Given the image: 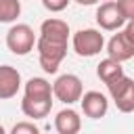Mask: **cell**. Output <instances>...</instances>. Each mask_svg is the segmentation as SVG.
<instances>
[{
	"label": "cell",
	"mask_w": 134,
	"mask_h": 134,
	"mask_svg": "<svg viewBox=\"0 0 134 134\" xmlns=\"http://www.w3.org/2000/svg\"><path fill=\"white\" fill-rule=\"evenodd\" d=\"M80 103H82L84 115L90 117V119H100V117H105L107 111H109V100H107V96H105L103 92H98V90H88V92H84L82 98H80Z\"/></svg>",
	"instance_id": "ba28073f"
},
{
	"label": "cell",
	"mask_w": 134,
	"mask_h": 134,
	"mask_svg": "<svg viewBox=\"0 0 134 134\" xmlns=\"http://www.w3.org/2000/svg\"><path fill=\"white\" fill-rule=\"evenodd\" d=\"M115 4L126 21H134V0H115Z\"/></svg>",
	"instance_id": "e0dca14e"
},
{
	"label": "cell",
	"mask_w": 134,
	"mask_h": 134,
	"mask_svg": "<svg viewBox=\"0 0 134 134\" xmlns=\"http://www.w3.org/2000/svg\"><path fill=\"white\" fill-rule=\"evenodd\" d=\"M84 94V86H82V80L75 75V73H63L54 80L52 84V96L65 105H73L82 98Z\"/></svg>",
	"instance_id": "3957f363"
},
{
	"label": "cell",
	"mask_w": 134,
	"mask_h": 134,
	"mask_svg": "<svg viewBox=\"0 0 134 134\" xmlns=\"http://www.w3.org/2000/svg\"><path fill=\"white\" fill-rule=\"evenodd\" d=\"M21 15V0H0V23H13Z\"/></svg>",
	"instance_id": "9a60e30c"
},
{
	"label": "cell",
	"mask_w": 134,
	"mask_h": 134,
	"mask_svg": "<svg viewBox=\"0 0 134 134\" xmlns=\"http://www.w3.org/2000/svg\"><path fill=\"white\" fill-rule=\"evenodd\" d=\"M54 130L59 134H77L82 130V117L77 111H73L71 107L61 109L54 117Z\"/></svg>",
	"instance_id": "30bf717a"
},
{
	"label": "cell",
	"mask_w": 134,
	"mask_h": 134,
	"mask_svg": "<svg viewBox=\"0 0 134 134\" xmlns=\"http://www.w3.org/2000/svg\"><path fill=\"white\" fill-rule=\"evenodd\" d=\"M36 48H38L40 67L46 73H57L59 71V65L63 63V59L67 54V42H54V40H46V38H40L38 36Z\"/></svg>",
	"instance_id": "6da1fadb"
},
{
	"label": "cell",
	"mask_w": 134,
	"mask_h": 134,
	"mask_svg": "<svg viewBox=\"0 0 134 134\" xmlns=\"http://www.w3.org/2000/svg\"><path fill=\"white\" fill-rule=\"evenodd\" d=\"M21 88V73L10 65H0V100L17 96Z\"/></svg>",
	"instance_id": "9c48e42d"
},
{
	"label": "cell",
	"mask_w": 134,
	"mask_h": 134,
	"mask_svg": "<svg viewBox=\"0 0 134 134\" xmlns=\"http://www.w3.org/2000/svg\"><path fill=\"white\" fill-rule=\"evenodd\" d=\"M71 44H73V50L77 57H94L103 50L105 46V38L98 29H92V27H86V29H80L73 34L71 38Z\"/></svg>",
	"instance_id": "277c9868"
},
{
	"label": "cell",
	"mask_w": 134,
	"mask_h": 134,
	"mask_svg": "<svg viewBox=\"0 0 134 134\" xmlns=\"http://www.w3.org/2000/svg\"><path fill=\"white\" fill-rule=\"evenodd\" d=\"M0 134H6V130L2 128V124H0Z\"/></svg>",
	"instance_id": "44dd1931"
},
{
	"label": "cell",
	"mask_w": 134,
	"mask_h": 134,
	"mask_svg": "<svg viewBox=\"0 0 134 134\" xmlns=\"http://www.w3.org/2000/svg\"><path fill=\"white\" fill-rule=\"evenodd\" d=\"M36 40L38 38L27 23H15L6 31V48L17 57H25L27 52H31L36 46Z\"/></svg>",
	"instance_id": "7a4b0ae2"
},
{
	"label": "cell",
	"mask_w": 134,
	"mask_h": 134,
	"mask_svg": "<svg viewBox=\"0 0 134 134\" xmlns=\"http://www.w3.org/2000/svg\"><path fill=\"white\" fill-rule=\"evenodd\" d=\"M52 109V100H36V98H25L21 100V111L31 117V119H44Z\"/></svg>",
	"instance_id": "5bb4252c"
},
{
	"label": "cell",
	"mask_w": 134,
	"mask_h": 134,
	"mask_svg": "<svg viewBox=\"0 0 134 134\" xmlns=\"http://www.w3.org/2000/svg\"><path fill=\"white\" fill-rule=\"evenodd\" d=\"M10 134H40V128L34 121H17L10 130Z\"/></svg>",
	"instance_id": "2e32d148"
},
{
	"label": "cell",
	"mask_w": 134,
	"mask_h": 134,
	"mask_svg": "<svg viewBox=\"0 0 134 134\" xmlns=\"http://www.w3.org/2000/svg\"><path fill=\"white\" fill-rule=\"evenodd\" d=\"M107 54L117 63L134 59V40L128 36L126 29H119L117 34L111 36V40L107 42Z\"/></svg>",
	"instance_id": "8992f818"
},
{
	"label": "cell",
	"mask_w": 134,
	"mask_h": 134,
	"mask_svg": "<svg viewBox=\"0 0 134 134\" xmlns=\"http://www.w3.org/2000/svg\"><path fill=\"white\" fill-rule=\"evenodd\" d=\"M107 88H109L111 100L115 103L117 111H121V113H132L134 111V80L132 77L121 75L115 82H111Z\"/></svg>",
	"instance_id": "5b68a950"
},
{
	"label": "cell",
	"mask_w": 134,
	"mask_h": 134,
	"mask_svg": "<svg viewBox=\"0 0 134 134\" xmlns=\"http://www.w3.org/2000/svg\"><path fill=\"white\" fill-rule=\"evenodd\" d=\"M40 38L46 40H54V42H67L69 40V25L63 19L50 17L46 21H42L40 25Z\"/></svg>",
	"instance_id": "8fae6325"
},
{
	"label": "cell",
	"mask_w": 134,
	"mask_h": 134,
	"mask_svg": "<svg viewBox=\"0 0 134 134\" xmlns=\"http://www.w3.org/2000/svg\"><path fill=\"white\" fill-rule=\"evenodd\" d=\"M96 75L100 77V82H105L107 86L111 84V82H115L117 77H121V75H126L124 73V67H121V63H117V61H113V59H103L98 65H96Z\"/></svg>",
	"instance_id": "4fadbf2b"
},
{
	"label": "cell",
	"mask_w": 134,
	"mask_h": 134,
	"mask_svg": "<svg viewBox=\"0 0 134 134\" xmlns=\"http://www.w3.org/2000/svg\"><path fill=\"white\" fill-rule=\"evenodd\" d=\"M69 2L71 0H42V6L46 10H50V13H61V10H65L69 6Z\"/></svg>",
	"instance_id": "ac0fdd59"
},
{
	"label": "cell",
	"mask_w": 134,
	"mask_h": 134,
	"mask_svg": "<svg viewBox=\"0 0 134 134\" xmlns=\"http://www.w3.org/2000/svg\"><path fill=\"white\" fill-rule=\"evenodd\" d=\"M77 4H82V6H90V4H96V0H75Z\"/></svg>",
	"instance_id": "ffe728a7"
},
{
	"label": "cell",
	"mask_w": 134,
	"mask_h": 134,
	"mask_svg": "<svg viewBox=\"0 0 134 134\" xmlns=\"http://www.w3.org/2000/svg\"><path fill=\"white\" fill-rule=\"evenodd\" d=\"M96 2H100V4H103V2H111V0H96Z\"/></svg>",
	"instance_id": "7402d4cb"
},
{
	"label": "cell",
	"mask_w": 134,
	"mask_h": 134,
	"mask_svg": "<svg viewBox=\"0 0 134 134\" xmlns=\"http://www.w3.org/2000/svg\"><path fill=\"white\" fill-rule=\"evenodd\" d=\"M94 17H96L98 27L105 29V31H119V29L124 27V23H126V19L121 17L115 0L103 2V4L96 8V15H94Z\"/></svg>",
	"instance_id": "52a82bcc"
},
{
	"label": "cell",
	"mask_w": 134,
	"mask_h": 134,
	"mask_svg": "<svg viewBox=\"0 0 134 134\" xmlns=\"http://www.w3.org/2000/svg\"><path fill=\"white\" fill-rule=\"evenodd\" d=\"M25 98L36 100H52V84L44 77H29L25 82Z\"/></svg>",
	"instance_id": "7c38bea8"
},
{
	"label": "cell",
	"mask_w": 134,
	"mask_h": 134,
	"mask_svg": "<svg viewBox=\"0 0 134 134\" xmlns=\"http://www.w3.org/2000/svg\"><path fill=\"white\" fill-rule=\"evenodd\" d=\"M126 31H128V36L134 40V21H128V25H126Z\"/></svg>",
	"instance_id": "d6986e66"
}]
</instances>
